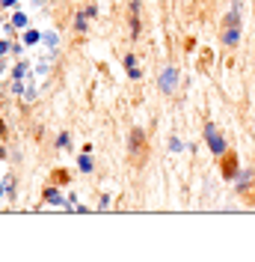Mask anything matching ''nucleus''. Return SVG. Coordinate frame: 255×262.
Listing matches in <instances>:
<instances>
[{
  "mask_svg": "<svg viewBox=\"0 0 255 262\" xmlns=\"http://www.w3.org/2000/svg\"><path fill=\"white\" fill-rule=\"evenodd\" d=\"M238 42H240V27H225V30H223V45L235 48Z\"/></svg>",
  "mask_w": 255,
  "mask_h": 262,
  "instance_id": "obj_6",
  "label": "nucleus"
},
{
  "mask_svg": "<svg viewBox=\"0 0 255 262\" xmlns=\"http://www.w3.org/2000/svg\"><path fill=\"white\" fill-rule=\"evenodd\" d=\"M205 140H208V149H211L214 155L223 158L225 152H228V143H225V137L220 134V128H217L214 122H205Z\"/></svg>",
  "mask_w": 255,
  "mask_h": 262,
  "instance_id": "obj_1",
  "label": "nucleus"
},
{
  "mask_svg": "<svg viewBox=\"0 0 255 262\" xmlns=\"http://www.w3.org/2000/svg\"><path fill=\"white\" fill-rule=\"evenodd\" d=\"M134 66H137V60H134V54H128V57H125V69H134Z\"/></svg>",
  "mask_w": 255,
  "mask_h": 262,
  "instance_id": "obj_19",
  "label": "nucleus"
},
{
  "mask_svg": "<svg viewBox=\"0 0 255 262\" xmlns=\"http://www.w3.org/2000/svg\"><path fill=\"white\" fill-rule=\"evenodd\" d=\"M178 78H181V75H178V69H172V66H169V69H163V72H160V78H158L160 93L172 96V93H175V86H178Z\"/></svg>",
  "mask_w": 255,
  "mask_h": 262,
  "instance_id": "obj_2",
  "label": "nucleus"
},
{
  "mask_svg": "<svg viewBox=\"0 0 255 262\" xmlns=\"http://www.w3.org/2000/svg\"><path fill=\"white\" fill-rule=\"evenodd\" d=\"M98 209H101V212H104V209H110V196H107V194L101 196V203H98Z\"/></svg>",
  "mask_w": 255,
  "mask_h": 262,
  "instance_id": "obj_18",
  "label": "nucleus"
},
{
  "mask_svg": "<svg viewBox=\"0 0 255 262\" xmlns=\"http://www.w3.org/2000/svg\"><path fill=\"white\" fill-rule=\"evenodd\" d=\"M57 146H60V149H68V134H65V131L57 137Z\"/></svg>",
  "mask_w": 255,
  "mask_h": 262,
  "instance_id": "obj_14",
  "label": "nucleus"
},
{
  "mask_svg": "<svg viewBox=\"0 0 255 262\" xmlns=\"http://www.w3.org/2000/svg\"><path fill=\"white\" fill-rule=\"evenodd\" d=\"M86 18H89L86 12H78V18H74V30H78V33L86 30Z\"/></svg>",
  "mask_w": 255,
  "mask_h": 262,
  "instance_id": "obj_8",
  "label": "nucleus"
},
{
  "mask_svg": "<svg viewBox=\"0 0 255 262\" xmlns=\"http://www.w3.org/2000/svg\"><path fill=\"white\" fill-rule=\"evenodd\" d=\"M65 182H68V173L65 170H57L54 173V185H65Z\"/></svg>",
  "mask_w": 255,
  "mask_h": 262,
  "instance_id": "obj_11",
  "label": "nucleus"
},
{
  "mask_svg": "<svg viewBox=\"0 0 255 262\" xmlns=\"http://www.w3.org/2000/svg\"><path fill=\"white\" fill-rule=\"evenodd\" d=\"M0 6H6V9H12V6H18V0H3Z\"/></svg>",
  "mask_w": 255,
  "mask_h": 262,
  "instance_id": "obj_20",
  "label": "nucleus"
},
{
  "mask_svg": "<svg viewBox=\"0 0 255 262\" xmlns=\"http://www.w3.org/2000/svg\"><path fill=\"white\" fill-rule=\"evenodd\" d=\"M24 42H27V45H33V42H39V33H36V30H30L27 36H24Z\"/></svg>",
  "mask_w": 255,
  "mask_h": 262,
  "instance_id": "obj_16",
  "label": "nucleus"
},
{
  "mask_svg": "<svg viewBox=\"0 0 255 262\" xmlns=\"http://www.w3.org/2000/svg\"><path fill=\"white\" fill-rule=\"evenodd\" d=\"M131 36H134V39L140 36V18L137 15H131Z\"/></svg>",
  "mask_w": 255,
  "mask_h": 262,
  "instance_id": "obj_12",
  "label": "nucleus"
},
{
  "mask_svg": "<svg viewBox=\"0 0 255 262\" xmlns=\"http://www.w3.org/2000/svg\"><path fill=\"white\" fill-rule=\"evenodd\" d=\"M24 72H27V63H18L15 69H12V78H15V81H21V78H24Z\"/></svg>",
  "mask_w": 255,
  "mask_h": 262,
  "instance_id": "obj_10",
  "label": "nucleus"
},
{
  "mask_svg": "<svg viewBox=\"0 0 255 262\" xmlns=\"http://www.w3.org/2000/svg\"><path fill=\"white\" fill-rule=\"evenodd\" d=\"M128 6H131V15H137V12H140V0H128Z\"/></svg>",
  "mask_w": 255,
  "mask_h": 262,
  "instance_id": "obj_17",
  "label": "nucleus"
},
{
  "mask_svg": "<svg viewBox=\"0 0 255 262\" xmlns=\"http://www.w3.org/2000/svg\"><path fill=\"white\" fill-rule=\"evenodd\" d=\"M128 78H131V81H140V78H143V75H140V69H137V66H134V69H128Z\"/></svg>",
  "mask_w": 255,
  "mask_h": 262,
  "instance_id": "obj_15",
  "label": "nucleus"
},
{
  "mask_svg": "<svg viewBox=\"0 0 255 262\" xmlns=\"http://www.w3.org/2000/svg\"><path fill=\"white\" fill-rule=\"evenodd\" d=\"M128 143H131V155H134L137 161H143V155H145V134H143V128H134V131H131Z\"/></svg>",
  "mask_w": 255,
  "mask_h": 262,
  "instance_id": "obj_4",
  "label": "nucleus"
},
{
  "mask_svg": "<svg viewBox=\"0 0 255 262\" xmlns=\"http://www.w3.org/2000/svg\"><path fill=\"white\" fill-rule=\"evenodd\" d=\"M252 3H255V0H252Z\"/></svg>",
  "mask_w": 255,
  "mask_h": 262,
  "instance_id": "obj_21",
  "label": "nucleus"
},
{
  "mask_svg": "<svg viewBox=\"0 0 255 262\" xmlns=\"http://www.w3.org/2000/svg\"><path fill=\"white\" fill-rule=\"evenodd\" d=\"M169 149H172V152H184V143H181L178 137H172V140H169Z\"/></svg>",
  "mask_w": 255,
  "mask_h": 262,
  "instance_id": "obj_13",
  "label": "nucleus"
},
{
  "mask_svg": "<svg viewBox=\"0 0 255 262\" xmlns=\"http://www.w3.org/2000/svg\"><path fill=\"white\" fill-rule=\"evenodd\" d=\"M42 196H45V203H50V206H65V200H63V194H60V188H57V185H48Z\"/></svg>",
  "mask_w": 255,
  "mask_h": 262,
  "instance_id": "obj_5",
  "label": "nucleus"
},
{
  "mask_svg": "<svg viewBox=\"0 0 255 262\" xmlns=\"http://www.w3.org/2000/svg\"><path fill=\"white\" fill-rule=\"evenodd\" d=\"M235 182H238V191H240V194H246V188H249V182H252V170H240Z\"/></svg>",
  "mask_w": 255,
  "mask_h": 262,
  "instance_id": "obj_7",
  "label": "nucleus"
},
{
  "mask_svg": "<svg viewBox=\"0 0 255 262\" xmlns=\"http://www.w3.org/2000/svg\"><path fill=\"white\" fill-rule=\"evenodd\" d=\"M78 167H80V170H83V173H92V158H89V155H80Z\"/></svg>",
  "mask_w": 255,
  "mask_h": 262,
  "instance_id": "obj_9",
  "label": "nucleus"
},
{
  "mask_svg": "<svg viewBox=\"0 0 255 262\" xmlns=\"http://www.w3.org/2000/svg\"><path fill=\"white\" fill-rule=\"evenodd\" d=\"M220 173H223L225 182H235V179H238V173H240V167H238V152H225Z\"/></svg>",
  "mask_w": 255,
  "mask_h": 262,
  "instance_id": "obj_3",
  "label": "nucleus"
}]
</instances>
